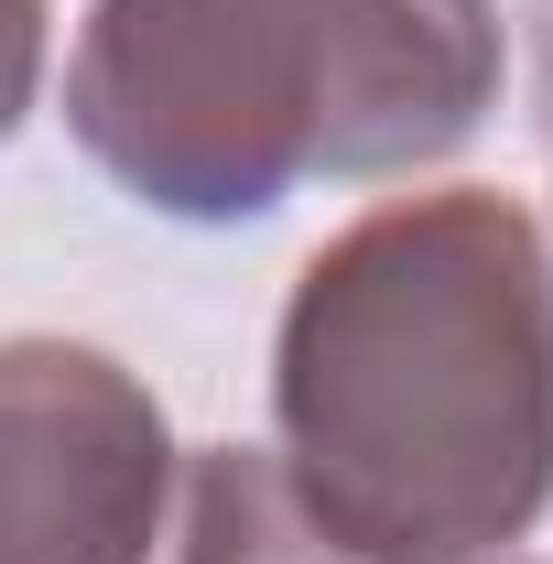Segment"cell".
Wrapping results in <instances>:
<instances>
[{"mask_svg":"<svg viewBox=\"0 0 553 564\" xmlns=\"http://www.w3.org/2000/svg\"><path fill=\"white\" fill-rule=\"evenodd\" d=\"M282 478L369 564H478L553 499V261L488 185L337 228L272 358Z\"/></svg>","mask_w":553,"mask_h":564,"instance_id":"1","label":"cell"},{"mask_svg":"<svg viewBox=\"0 0 553 564\" xmlns=\"http://www.w3.org/2000/svg\"><path fill=\"white\" fill-rule=\"evenodd\" d=\"M488 98V0H98L66 66L87 163L196 228L282 207L304 174L434 163Z\"/></svg>","mask_w":553,"mask_h":564,"instance_id":"2","label":"cell"},{"mask_svg":"<svg viewBox=\"0 0 553 564\" xmlns=\"http://www.w3.org/2000/svg\"><path fill=\"white\" fill-rule=\"evenodd\" d=\"M174 510L163 402L66 337L0 348V564H152Z\"/></svg>","mask_w":553,"mask_h":564,"instance_id":"3","label":"cell"},{"mask_svg":"<svg viewBox=\"0 0 553 564\" xmlns=\"http://www.w3.org/2000/svg\"><path fill=\"white\" fill-rule=\"evenodd\" d=\"M185 564H369L293 499L282 456L250 445H207L185 478Z\"/></svg>","mask_w":553,"mask_h":564,"instance_id":"4","label":"cell"},{"mask_svg":"<svg viewBox=\"0 0 553 564\" xmlns=\"http://www.w3.org/2000/svg\"><path fill=\"white\" fill-rule=\"evenodd\" d=\"M33 76H44V0H0V141L22 131Z\"/></svg>","mask_w":553,"mask_h":564,"instance_id":"5","label":"cell"},{"mask_svg":"<svg viewBox=\"0 0 553 564\" xmlns=\"http://www.w3.org/2000/svg\"><path fill=\"white\" fill-rule=\"evenodd\" d=\"M543 109H553V0H543Z\"/></svg>","mask_w":553,"mask_h":564,"instance_id":"6","label":"cell"}]
</instances>
